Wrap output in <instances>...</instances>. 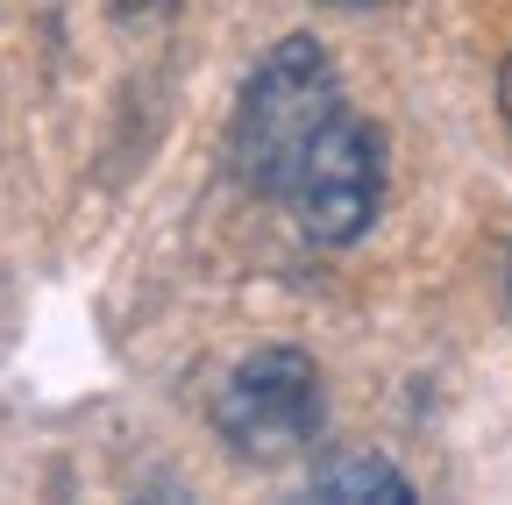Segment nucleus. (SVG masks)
<instances>
[{"label": "nucleus", "mask_w": 512, "mask_h": 505, "mask_svg": "<svg viewBox=\"0 0 512 505\" xmlns=\"http://www.w3.org/2000/svg\"><path fill=\"white\" fill-rule=\"evenodd\" d=\"M342 114V86H335V65L313 36H285L256 79L242 86V107H235V136H228V157H235V178L249 193H285L299 157L313 150V136Z\"/></svg>", "instance_id": "nucleus-1"}, {"label": "nucleus", "mask_w": 512, "mask_h": 505, "mask_svg": "<svg viewBox=\"0 0 512 505\" xmlns=\"http://www.w3.org/2000/svg\"><path fill=\"white\" fill-rule=\"evenodd\" d=\"M214 427L242 463H292L320 434V370L299 349H256L214 392Z\"/></svg>", "instance_id": "nucleus-2"}, {"label": "nucleus", "mask_w": 512, "mask_h": 505, "mask_svg": "<svg viewBox=\"0 0 512 505\" xmlns=\"http://www.w3.org/2000/svg\"><path fill=\"white\" fill-rule=\"evenodd\" d=\"M292 207H299V228L313 242H356L384 200V136L370 129L363 114H335L328 129L313 136V150L299 157L292 171Z\"/></svg>", "instance_id": "nucleus-3"}, {"label": "nucleus", "mask_w": 512, "mask_h": 505, "mask_svg": "<svg viewBox=\"0 0 512 505\" xmlns=\"http://www.w3.org/2000/svg\"><path fill=\"white\" fill-rule=\"evenodd\" d=\"M313 491L320 498H356V505H406L413 498V484L384 463V456H363V449H349V456H328L313 470Z\"/></svg>", "instance_id": "nucleus-4"}, {"label": "nucleus", "mask_w": 512, "mask_h": 505, "mask_svg": "<svg viewBox=\"0 0 512 505\" xmlns=\"http://www.w3.org/2000/svg\"><path fill=\"white\" fill-rule=\"evenodd\" d=\"M121 15H157V8H171V0H114Z\"/></svg>", "instance_id": "nucleus-5"}, {"label": "nucleus", "mask_w": 512, "mask_h": 505, "mask_svg": "<svg viewBox=\"0 0 512 505\" xmlns=\"http://www.w3.org/2000/svg\"><path fill=\"white\" fill-rule=\"evenodd\" d=\"M498 107H505V121H512V57H505V72H498Z\"/></svg>", "instance_id": "nucleus-6"}, {"label": "nucleus", "mask_w": 512, "mask_h": 505, "mask_svg": "<svg viewBox=\"0 0 512 505\" xmlns=\"http://www.w3.org/2000/svg\"><path fill=\"white\" fill-rule=\"evenodd\" d=\"M328 8H370V0H328Z\"/></svg>", "instance_id": "nucleus-7"}]
</instances>
